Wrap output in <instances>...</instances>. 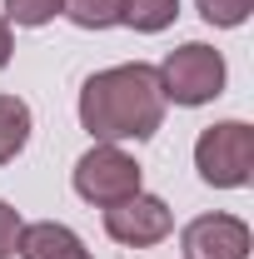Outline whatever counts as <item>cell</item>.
Segmentation results:
<instances>
[{
    "mask_svg": "<svg viewBox=\"0 0 254 259\" xmlns=\"http://www.w3.org/2000/svg\"><path fill=\"white\" fill-rule=\"evenodd\" d=\"M80 125L95 145H120V140H155L164 125V95H159L155 65H110L95 70L80 85Z\"/></svg>",
    "mask_w": 254,
    "mask_h": 259,
    "instance_id": "6da1fadb",
    "label": "cell"
},
{
    "mask_svg": "<svg viewBox=\"0 0 254 259\" xmlns=\"http://www.w3.org/2000/svg\"><path fill=\"white\" fill-rule=\"evenodd\" d=\"M60 5L65 0H5V20L35 30V25H50V20L60 15Z\"/></svg>",
    "mask_w": 254,
    "mask_h": 259,
    "instance_id": "8fae6325",
    "label": "cell"
},
{
    "mask_svg": "<svg viewBox=\"0 0 254 259\" xmlns=\"http://www.w3.org/2000/svg\"><path fill=\"white\" fill-rule=\"evenodd\" d=\"M199 5V15L209 20V25H220V30H234V25H244L254 15V0H194Z\"/></svg>",
    "mask_w": 254,
    "mask_h": 259,
    "instance_id": "7c38bea8",
    "label": "cell"
},
{
    "mask_svg": "<svg viewBox=\"0 0 254 259\" xmlns=\"http://www.w3.org/2000/svg\"><path fill=\"white\" fill-rule=\"evenodd\" d=\"M175 15H180V0H120V25H130L140 35L170 30Z\"/></svg>",
    "mask_w": 254,
    "mask_h": 259,
    "instance_id": "9c48e42d",
    "label": "cell"
},
{
    "mask_svg": "<svg viewBox=\"0 0 254 259\" xmlns=\"http://www.w3.org/2000/svg\"><path fill=\"white\" fill-rule=\"evenodd\" d=\"M140 190V164L130 160L120 145H90L80 160H75V194L85 204H120Z\"/></svg>",
    "mask_w": 254,
    "mask_h": 259,
    "instance_id": "277c9868",
    "label": "cell"
},
{
    "mask_svg": "<svg viewBox=\"0 0 254 259\" xmlns=\"http://www.w3.org/2000/svg\"><path fill=\"white\" fill-rule=\"evenodd\" d=\"M159 95H164V105H185V110H194V105H209V100L224 95V55L215 50V45H204V40H185L180 50H170L164 60H159Z\"/></svg>",
    "mask_w": 254,
    "mask_h": 259,
    "instance_id": "7a4b0ae2",
    "label": "cell"
},
{
    "mask_svg": "<svg viewBox=\"0 0 254 259\" xmlns=\"http://www.w3.org/2000/svg\"><path fill=\"white\" fill-rule=\"evenodd\" d=\"M60 15L80 30H110L120 25V0H65Z\"/></svg>",
    "mask_w": 254,
    "mask_h": 259,
    "instance_id": "30bf717a",
    "label": "cell"
},
{
    "mask_svg": "<svg viewBox=\"0 0 254 259\" xmlns=\"http://www.w3.org/2000/svg\"><path fill=\"white\" fill-rule=\"evenodd\" d=\"M185 259H249V225L234 214H199L180 229Z\"/></svg>",
    "mask_w": 254,
    "mask_h": 259,
    "instance_id": "8992f818",
    "label": "cell"
},
{
    "mask_svg": "<svg viewBox=\"0 0 254 259\" xmlns=\"http://www.w3.org/2000/svg\"><path fill=\"white\" fill-rule=\"evenodd\" d=\"M194 169L215 190H244L249 175H254V130L244 120H220V125L199 130Z\"/></svg>",
    "mask_w": 254,
    "mask_h": 259,
    "instance_id": "3957f363",
    "label": "cell"
},
{
    "mask_svg": "<svg viewBox=\"0 0 254 259\" xmlns=\"http://www.w3.org/2000/svg\"><path fill=\"white\" fill-rule=\"evenodd\" d=\"M170 229H175L170 204L159 194H145V190H135L130 199H120V204L105 209V234L115 244H130V249H145V244L170 239Z\"/></svg>",
    "mask_w": 254,
    "mask_h": 259,
    "instance_id": "5b68a950",
    "label": "cell"
},
{
    "mask_svg": "<svg viewBox=\"0 0 254 259\" xmlns=\"http://www.w3.org/2000/svg\"><path fill=\"white\" fill-rule=\"evenodd\" d=\"M10 50H15V40H10V20L0 15V70L10 65Z\"/></svg>",
    "mask_w": 254,
    "mask_h": 259,
    "instance_id": "5bb4252c",
    "label": "cell"
},
{
    "mask_svg": "<svg viewBox=\"0 0 254 259\" xmlns=\"http://www.w3.org/2000/svg\"><path fill=\"white\" fill-rule=\"evenodd\" d=\"M15 254L20 259H95L80 244V234L70 225H60V220H35V225H25Z\"/></svg>",
    "mask_w": 254,
    "mask_h": 259,
    "instance_id": "52a82bcc",
    "label": "cell"
},
{
    "mask_svg": "<svg viewBox=\"0 0 254 259\" xmlns=\"http://www.w3.org/2000/svg\"><path fill=\"white\" fill-rule=\"evenodd\" d=\"M30 140V105L20 95H0V164H10Z\"/></svg>",
    "mask_w": 254,
    "mask_h": 259,
    "instance_id": "ba28073f",
    "label": "cell"
},
{
    "mask_svg": "<svg viewBox=\"0 0 254 259\" xmlns=\"http://www.w3.org/2000/svg\"><path fill=\"white\" fill-rule=\"evenodd\" d=\"M20 229H25L20 209H10V204L0 199V259H10V254H15V244H20Z\"/></svg>",
    "mask_w": 254,
    "mask_h": 259,
    "instance_id": "4fadbf2b",
    "label": "cell"
}]
</instances>
